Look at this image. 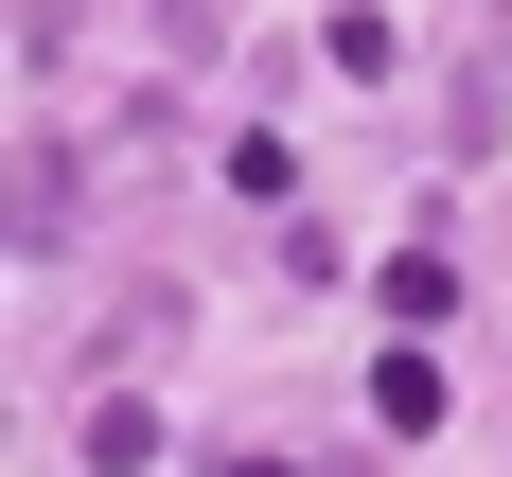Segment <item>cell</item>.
<instances>
[{
	"label": "cell",
	"mask_w": 512,
	"mask_h": 477,
	"mask_svg": "<svg viewBox=\"0 0 512 477\" xmlns=\"http://www.w3.org/2000/svg\"><path fill=\"white\" fill-rule=\"evenodd\" d=\"M371 301H389V336H442V318H460V265H442V248H389Z\"/></svg>",
	"instance_id": "cell-1"
},
{
	"label": "cell",
	"mask_w": 512,
	"mask_h": 477,
	"mask_svg": "<svg viewBox=\"0 0 512 477\" xmlns=\"http://www.w3.org/2000/svg\"><path fill=\"white\" fill-rule=\"evenodd\" d=\"M371 424H407V442L442 424V336H389V371H371Z\"/></svg>",
	"instance_id": "cell-2"
},
{
	"label": "cell",
	"mask_w": 512,
	"mask_h": 477,
	"mask_svg": "<svg viewBox=\"0 0 512 477\" xmlns=\"http://www.w3.org/2000/svg\"><path fill=\"white\" fill-rule=\"evenodd\" d=\"M89 460H106V477H159V407H142V389H106V407H89Z\"/></svg>",
	"instance_id": "cell-3"
},
{
	"label": "cell",
	"mask_w": 512,
	"mask_h": 477,
	"mask_svg": "<svg viewBox=\"0 0 512 477\" xmlns=\"http://www.w3.org/2000/svg\"><path fill=\"white\" fill-rule=\"evenodd\" d=\"M230 195H248V212H283V195H301V159H283V124H248V142H230Z\"/></svg>",
	"instance_id": "cell-4"
}]
</instances>
